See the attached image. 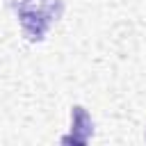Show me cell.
I'll return each instance as SVG.
<instances>
[{
  "label": "cell",
  "mask_w": 146,
  "mask_h": 146,
  "mask_svg": "<svg viewBox=\"0 0 146 146\" xmlns=\"http://www.w3.org/2000/svg\"><path fill=\"white\" fill-rule=\"evenodd\" d=\"M55 5H62V0H57ZM52 2L48 0H21L16 11L23 25V32L30 41H39L43 39L46 30L50 27L52 21H57V16L62 14V7L55 9Z\"/></svg>",
  "instance_id": "6da1fadb"
},
{
  "label": "cell",
  "mask_w": 146,
  "mask_h": 146,
  "mask_svg": "<svg viewBox=\"0 0 146 146\" xmlns=\"http://www.w3.org/2000/svg\"><path fill=\"white\" fill-rule=\"evenodd\" d=\"M71 116H73V128H71V135H66V137H62V141L64 144H87L89 141V137H91V132H94V123H91V119H89V114H87V110L84 107H80V105H75L73 107V112H71Z\"/></svg>",
  "instance_id": "7a4b0ae2"
}]
</instances>
